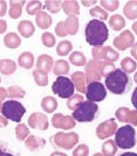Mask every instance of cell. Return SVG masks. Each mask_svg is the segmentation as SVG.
<instances>
[{
	"mask_svg": "<svg viewBox=\"0 0 137 156\" xmlns=\"http://www.w3.org/2000/svg\"><path fill=\"white\" fill-rule=\"evenodd\" d=\"M132 30L134 31L135 34L137 35V22H135V23L132 24Z\"/></svg>",
	"mask_w": 137,
	"mask_h": 156,
	"instance_id": "9f6ffc18",
	"label": "cell"
},
{
	"mask_svg": "<svg viewBox=\"0 0 137 156\" xmlns=\"http://www.w3.org/2000/svg\"><path fill=\"white\" fill-rule=\"evenodd\" d=\"M0 82H1V77H0Z\"/></svg>",
	"mask_w": 137,
	"mask_h": 156,
	"instance_id": "e7e4bbea",
	"label": "cell"
},
{
	"mask_svg": "<svg viewBox=\"0 0 137 156\" xmlns=\"http://www.w3.org/2000/svg\"><path fill=\"white\" fill-rule=\"evenodd\" d=\"M115 143L122 150H129L135 144V130L130 125L124 126L116 130Z\"/></svg>",
	"mask_w": 137,
	"mask_h": 156,
	"instance_id": "3957f363",
	"label": "cell"
},
{
	"mask_svg": "<svg viewBox=\"0 0 137 156\" xmlns=\"http://www.w3.org/2000/svg\"><path fill=\"white\" fill-rule=\"evenodd\" d=\"M51 156H67L65 154L60 153V152H54Z\"/></svg>",
	"mask_w": 137,
	"mask_h": 156,
	"instance_id": "11a10c76",
	"label": "cell"
},
{
	"mask_svg": "<svg viewBox=\"0 0 137 156\" xmlns=\"http://www.w3.org/2000/svg\"><path fill=\"white\" fill-rule=\"evenodd\" d=\"M61 1H55V0H46L45 2V9L49 10L51 13H57L61 9Z\"/></svg>",
	"mask_w": 137,
	"mask_h": 156,
	"instance_id": "8d00e7d4",
	"label": "cell"
},
{
	"mask_svg": "<svg viewBox=\"0 0 137 156\" xmlns=\"http://www.w3.org/2000/svg\"><path fill=\"white\" fill-rule=\"evenodd\" d=\"M102 62L98 59H92L87 63L85 67L86 82L89 84L92 81H99L101 80Z\"/></svg>",
	"mask_w": 137,
	"mask_h": 156,
	"instance_id": "9c48e42d",
	"label": "cell"
},
{
	"mask_svg": "<svg viewBox=\"0 0 137 156\" xmlns=\"http://www.w3.org/2000/svg\"><path fill=\"white\" fill-rule=\"evenodd\" d=\"M86 42L91 46H102L109 37L107 25L103 22L92 19L89 22L85 28Z\"/></svg>",
	"mask_w": 137,
	"mask_h": 156,
	"instance_id": "6da1fadb",
	"label": "cell"
},
{
	"mask_svg": "<svg viewBox=\"0 0 137 156\" xmlns=\"http://www.w3.org/2000/svg\"><path fill=\"white\" fill-rule=\"evenodd\" d=\"M36 23L42 29H47L52 24V18L47 12L41 11L36 14Z\"/></svg>",
	"mask_w": 137,
	"mask_h": 156,
	"instance_id": "7402d4cb",
	"label": "cell"
},
{
	"mask_svg": "<svg viewBox=\"0 0 137 156\" xmlns=\"http://www.w3.org/2000/svg\"><path fill=\"white\" fill-rule=\"evenodd\" d=\"M7 125H8V120H7V119H5L3 116H0V128L1 127H4Z\"/></svg>",
	"mask_w": 137,
	"mask_h": 156,
	"instance_id": "f5cc1de1",
	"label": "cell"
},
{
	"mask_svg": "<svg viewBox=\"0 0 137 156\" xmlns=\"http://www.w3.org/2000/svg\"><path fill=\"white\" fill-rule=\"evenodd\" d=\"M82 4L85 7H89L91 6V5H93L97 3V0H92V1H85V0H82L81 1Z\"/></svg>",
	"mask_w": 137,
	"mask_h": 156,
	"instance_id": "816d5d0a",
	"label": "cell"
},
{
	"mask_svg": "<svg viewBox=\"0 0 137 156\" xmlns=\"http://www.w3.org/2000/svg\"><path fill=\"white\" fill-rule=\"evenodd\" d=\"M53 64V58L50 55H40L37 58V61H36V68H37V70H40L42 72L48 73V72H51Z\"/></svg>",
	"mask_w": 137,
	"mask_h": 156,
	"instance_id": "e0dca14e",
	"label": "cell"
},
{
	"mask_svg": "<svg viewBox=\"0 0 137 156\" xmlns=\"http://www.w3.org/2000/svg\"><path fill=\"white\" fill-rule=\"evenodd\" d=\"M3 156H13V155H12V154H11L5 153V152H4V154H3Z\"/></svg>",
	"mask_w": 137,
	"mask_h": 156,
	"instance_id": "91938a15",
	"label": "cell"
},
{
	"mask_svg": "<svg viewBox=\"0 0 137 156\" xmlns=\"http://www.w3.org/2000/svg\"><path fill=\"white\" fill-rule=\"evenodd\" d=\"M86 97L89 101H102L107 96V90L102 83L99 81H92L88 84L86 88Z\"/></svg>",
	"mask_w": 137,
	"mask_h": 156,
	"instance_id": "52a82bcc",
	"label": "cell"
},
{
	"mask_svg": "<svg viewBox=\"0 0 137 156\" xmlns=\"http://www.w3.org/2000/svg\"><path fill=\"white\" fill-rule=\"evenodd\" d=\"M120 156H137V154L134 152H125V153L122 154Z\"/></svg>",
	"mask_w": 137,
	"mask_h": 156,
	"instance_id": "db71d44e",
	"label": "cell"
},
{
	"mask_svg": "<svg viewBox=\"0 0 137 156\" xmlns=\"http://www.w3.org/2000/svg\"><path fill=\"white\" fill-rule=\"evenodd\" d=\"M117 152L116 143L112 140L105 142L102 145V153L104 156H114Z\"/></svg>",
	"mask_w": 137,
	"mask_h": 156,
	"instance_id": "e575fe53",
	"label": "cell"
},
{
	"mask_svg": "<svg viewBox=\"0 0 137 156\" xmlns=\"http://www.w3.org/2000/svg\"><path fill=\"white\" fill-rule=\"evenodd\" d=\"M18 32L20 33L24 38H29L32 36L35 33V27L33 25L32 22L23 20L18 23Z\"/></svg>",
	"mask_w": 137,
	"mask_h": 156,
	"instance_id": "ffe728a7",
	"label": "cell"
},
{
	"mask_svg": "<svg viewBox=\"0 0 137 156\" xmlns=\"http://www.w3.org/2000/svg\"><path fill=\"white\" fill-rule=\"evenodd\" d=\"M100 3L106 10H108L110 12H114L119 8V1L116 0H102Z\"/></svg>",
	"mask_w": 137,
	"mask_h": 156,
	"instance_id": "7bdbcfd3",
	"label": "cell"
},
{
	"mask_svg": "<svg viewBox=\"0 0 137 156\" xmlns=\"http://www.w3.org/2000/svg\"><path fill=\"white\" fill-rule=\"evenodd\" d=\"M2 104H1V101H0V112H1V111H2Z\"/></svg>",
	"mask_w": 137,
	"mask_h": 156,
	"instance_id": "6125c7cd",
	"label": "cell"
},
{
	"mask_svg": "<svg viewBox=\"0 0 137 156\" xmlns=\"http://www.w3.org/2000/svg\"><path fill=\"white\" fill-rule=\"evenodd\" d=\"M7 30V22L0 19V34L5 33Z\"/></svg>",
	"mask_w": 137,
	"mask_h": 156,
	"instance_id": "681fc988",
	"label": "cell"
},
{
	"mask_svg": "<svg viewBox=\"0 0 137 156\" xmlns=\"http://www.w3.org/2000/svg\"><path fill=\"white\" fill-rule=\"evenodd\" d=\"M3 42L7 48L14 49L21 45L22 40L17 33H9L5 35L3 38Z\"/></svg>",
	"mask_w": 137,
	"mask_h": 156,
	"instance_id": "cb8c5ba5",
	"label": "cell"
},
{
	"mask_svg": "<svg viewBox=\"0 0 137 156\" xmlns=\"http://www.w3.org/2000/svg\"><path fill=\"white\" fill-rule=\"evenodd\" d=\"M109 25H110L111 28L113 29L114 31H116V32L121 31L125 26V18L119 14L111 16L110 19H109Z\"/></svg>",
	"mask_w": 137,
	"mask_h": 156,
	"instance_id": "4316f807",
	"label": "cell"
},
{
	"mask_svg": "<svg viewBox=\"0 0 137 156\" xmlns=\"http://www.w3.org/2000/svg\"><path fill=\"white\" fill-rule=\"evenodd\" d=\"M135 37L130 30L123 31L120 35L113 39V45L118 50L125 51L130 47L134 45Z\"/></svg>",
	"mask_w": 137,
	"mask_h": 156,
	"instance_id": "8fae6325",
	"label": "cell"
},
{
	"mask_svg": "<svg viewBox=\"0 0 137 156\" xmlns=\"http://www.w3.org/2000/svg\"><path fill=\"white\" fill-rule=\"evenodd\" d=\"M116 117L121 122L137 126V110L131 111L127 107H120L116 110Z\"/></svg>",
	"mask_w": 137,
	"mask_h": 156,
	"instance_id": "5bb4252c",
	"label": "cell"
},
{
	"mask_svg": "<svg viewBox=\"0 0 137 156\" xmlns=\"http://www.w3.org/2000/svg\"><path fill=\"white\" fill-rule=\"evenodd\" d=\"M17 70V64L14 61L10 59L1 60V68L0 72L3 75H11Z\"/></svg>",
	"mask_w": 137,
	"mask_h": 156,
	"instance_id": "484cf974",
	"label": "cell"
},
{
	"mask_svg": "<svg viewBox=\"0 0 137 156\" xmlns=\"http://www.w3.org/2000/svg\"><path fill=\"white\" fill-rule=\"evenodd\" d=\"M92 55L93 59H98V60L104 59L106 62H114L119 59L118 51H115L110 46L94 47L92 49Z\"/></svg>",
	"mask_w": 137,
	"mask_h": 156,
	"instance_id": "ba28073f",
	"label": "cell"
},
{
	"mask_svg": "<svg viewBox=\"0 0 137 156\" xmlns=\"http://www.w3.org/2000/svg\"><path fill=\"white\" fill-rule=\"evenodd\" d=\"M7 97H8V91L6 90V89L3 87H0V101H2L3 100H5V98Z\"/></svg>",
	"mask_w": 137,
	"mask_h": 156,
	"instance_id": "c3c4849f",
	"label": "cell"
},
{
	"mask_svg": "<svg viewBox=\"0 0 137 156\" xmlns=\"http://www.w3.org/2000/svg\"><path fill=\"white\" fill-rule=\"evenodd\" d=\"M72 49H73V45L71 42L68 40H64L57 45L56 52L60 57H65L68 54L69 51H71Z\"/></svg>",
	"mask_w": 137,
	"mask_h": 156,
	"instance_id": "1f68e13d",
	"label": "cell"
},
{
	"mask_svg": "<svg viewBox=\"0 0 137 156\" xmlns=\"http://www.w3.org/2000/svg\"><path fill=\"white\" fill-rule=\"evenodd\" d=\"M131 103H132V105L137 110V87L135 88L132 96H131Z\"/></svg>",
	"mask_w": 137,
	"mask_h": 156,
	"instance_id": "7dc6e473",
	"label": "cell"
},
{
	"mask_svg": "<svg viewBox=\"0 0 137 156\" xmlns=\"http://www.w3.org/2000/svg\"><path fill=\"white\" fill-rule=\"evenodd\" d=\"M71 80L75 85L76 90L81 93H86V76L84 72H75L71 76Z\"/></svg>",
	"mask_w": 137,
	"mask_h": 156,
	"instance_id": "ac0fdd59",
	"label": "cell"
},
{
	"mask_svg": "<svg viewBox=\"0 0 137 156\" xmlns=\"http://www.w3.org/2000/svg\"><path fill=\"white\" fill-rule=\"evenodd\" d=\"M117 129V124L114 119L105 120L98 126L96 133L97 136L101 140H104L110 137L113 135L115 131Z\"/></svg>",
	"mask_w": 137,
	"mask_h": 156,
	"instance_id": "7c38bea8",
	"label": "cell"
},
{
	"mask_svg": "<svg viewBox=\"0 0 137 156\" xmlns=\"http://www.w3.org/2000/svg\"><path fill=\"white\" fill-rule=\"evenodd\" d=\"M79 18L75 16H70L63 22V27L66 35H75L79 31Z\"/></svg>",
	"mask_w": 137,
	"mask_h": 156,
	"instance_id": "2e32d148",
	"label": "cell"
},
{
	"mask_svg": "<svg viewBox=\"0 0 137 156\" xmlns=\"http://www.w3.org/2000/svg\"><path fill=\"white\" fill-rule=\"evenodd\" d=\"M69 69H70V67H69L68 62L60 59V60H57L55 63L53 72L55 75L62 76L68 74Z\"/></svg>",
	"mask_w": 137,
	"mask_h": 156,
	"instance_id": "83f0119b",
	"label": "cell"
},
{
	"mask_svg": "<svg viewBox=\"0 0 137 156\" xmlns=\"http://www.w3.org/2000/svg\"><path fill=\"white\" fill-rule=\"evenodd\" d=\"M1 112L6 119L19 123L21 122L22 118L26 113V109L19 101L11 100L3 103Z\"/></svg>",
	"mask_w": 137,
	"mask_h": 156,
	"instance_id": "5b68a950",
	"label": "cell"
},
{
	"mask_svg": "<svg viewBox=\"0 0 137 156\" xmlns=\"http://www.w3.org/2000/svg\"><path fill=\"white\" fill-rule=\"evenodd\" d=\"M78 140H79V136L77 134L74 132L68 133V134L60 132L55 135V144L60 147L66 150H70L71 148L74 147V145L78 143Z\"/></svg>",
	"mask_w": 137,
	"mask_h": 156,
	"instance_id": "30bf717a",
	"label": "cell"
},
{
	"mask_svg": "<svg viewBox=\"0 0 137 156\" xmlns=\"http://www.w3.org/2000/svg\"><path fill=\"white\" fill-rule=\"evenodd\" d=\"M89 13L92 17L99 18L102 21H106L108 18V12L102 9L100 6H96L90 9Z\"/></svg>",
	"mask_w": 137,
	"mask_h": 156,
	"instance_id": "74e56055",
	"label": "cell"
},
{
	"mask_svg": "<svg viewBox=\"0 0 137 156\" xmlns=\"http://www.w3.org/2000/svg\"><path fill=\"white\" fill-rule=\"evenodd\" d=\"M131 54L132 57H134L137 60V42H135L134 45L132 46L131 50Z\"/></svg>",
	"mask_w": 137,
	"mask_h": 156,
	"instance_id": "f907efd6",
	"label": "cell"
},
{
	"mask_svg": "<svg viewBox=\"0 0 137 156\" xmlns=\"http://www.w3.org/2000/svg\"><path fill=\"white\" fill-rule=\"evenodd\" d=\"M105 84L112 93L123 95L131 87V78L122 69H116L105 79Z\"/></svg>",
	"mask_w": 137,
	"mask_h": 156,
	"instance_id": "7a4b0ae2",
	"label": "cell"
},
{
	"mask_svg": "<svg viewBox=\"0 0 137 156\" xmlns=\"http://www.w3.org/2000/svg\"><path fill=\"white\" fill-rule=\"evenodd\" d=\"M89 153V150L86 144H81L74 150L73 156H88Z\"/></svg>",
	"mask_w": 137,
	"mask_h": 156,
	"instance_id": "ee69618b",
	"label": "cell"
},
{
	"mask_svg": "<svg viewBox=\"0 0 137 156\" xmlns=\"http://www.w3.org/2000/svg\"><path fill=\"white\" fill-rule=\"evenodd\" d=\"M134 81L135 83H137V72H135V74L134 76Z\"/></svg>",
	"mask_w": 137,
	"mask_h": 156,
	"instance_id": "6f0895ef",
	"label": "cell"
},
{
	"mask_svg": "<svg viewBox=\"0 0 137 156\" xmlns=\"http://www.w3.org/2000/svg\"><path fill=\"white\" fill-rule=\"evenodd\" d=\"M93 156H104L103 154H102L101 153H97L95 154H93Z\"/></svg>",
	"mask_w": 137,
	"mask_h": 156,
	"instance_id": "680465c9",
	"label": "cell"
},
{
	"mask_svg": "<svg viewBox=\"0 0 137 156\" xmlns=\"http://www.w3.org/2000/svg\"><path fill=\"white\" fill-rule=\"evenodd\" d=\"M51 122L54 127L63 129H68L74 128L76 126L75 119L69 115H63L60 113L54 115Z\"/></svg>",
	"mask_w": 137,
	"mask_h": 156,
	"instance_id": "4fadbf2b",
	"label": "cell"
},
{
	"mask_svg": "<svg viewBox=\"0 0 137 156\" xmlns=\"http://www.w3.org/2000/svg\"><path fill=\"white\" fill-rule=\"evenodd\" d=\"M33 77L36 84L39 87H46L48 85L47 73L42 72L40 70H34L32 72Z\"/></svg>",
	"mask_w": 137,
	"mask_h": 156,
	"instance_id": "4dcf8cb0",
	"label": "cell"
},
{
	"mask_svg": "<svg viewBox=\"0 0 137 156\" xmlns=\"http://www.w3.org/2000/svg\"><path fill=\"white\" fill-rule=\"evenodd\" d=\"M16 136L19 140H23L29 134V129L24 124H19L16 127Z\"/></svg>",
	"mask_w": 137,
	"mask_h": 156,
	"instance_id": "b9f144b4",
	"label": "cell"
},
{
	"mask_svg": "<svg viewBox=\"0 0 137 156\" xmlns=\"http://www.w3.org/2000/svg\"><path fill=\"white\" fill-rule=\"evenodd\" d=\"M99 111V105L96 103L86 101H84L72 113V117L79 122H91L94 120L96 113Z\"/></svg>",
	"mask_w": 137,
	"mask_h": 156,
	"instance_id": "277c9868",
	"label": "cell"
},
{
	"mask_svg": "<svg viewBox=\"0 0 137 156\" xmlns=\"http://www.w3.org/2000/svg\"><path fill=\"white\" fill-rule=\"evenodd\" d=\"M123 12L130 20L137 18V1H128L123 8Z\"/></svg>",
	"mask_w": 137,
	"mask_h": 156,
	"instance_id": "d4e9b609",
	"label": "cell"
},
{
	"mask_svg": "<svg viewBox=\"0 0 137 156\" xmlns=\"http://www.w3.org/2000/svg\"><path fill=\"white\" fill-rule=\"evenodd\" d=\"M28 124L33 129L38 128L42 130L46 129L49 126V122L46 115L40 112H36L31 115L28 118Z\"/></svg>",
	"mask_w": 137,
	"mask_h": 156,
	"instance_id": "9a60e30c",
	"label": "cell"
},
{
	"mask_svg": "<svg viewBox=\"0 0 137 156\" xmlns=\"http://www.w3.org/2000/svg\"><path fill=\"white\" fill-rule=\"evenodd\" d=\"M3 154H4V152H3L2 150H0V156H3Z\"/></svg>",
	"mask_w": 137,
	"mask_h": 156,
	"instance_id": "94428289",
	"label": "cell"
},
{
	"mask_svg": "<svg viewBox=\"0 0 137 156\" xmlns=\"http://www.w3.org/2000/svg\"><path fill=\"white\" fill-rule=\"evenodd\" d=\"M51 89L54 94L63 99H68L75 93V85L72 80L66 76H58L54 81Z\"/></svg>",
	"mask_w": 137,
	"mask_h": 156,
	"instance_id": "8992f818",
	"label": "cell"
},
{
	"mask_svg": "<svg viewBox=\"0 0 137 156\" xmlns=\"http://www.w3.org/2000/svg\"><path fill=\"white\" fill-rule=\"evenodd\" d=\"M19 66L25 69H31L34 64V56L30 51H24L18 57Z\"/></svg>",
	"mask_w": 137,
	"mask_h": 156,
	"instance_id": "603a6c76",
	"label": "cell"
},
{
	"mask_svg": "<svg viewBox=\"0 0 137 156\" xmlns=\"http://www.w3.org/2000/svg\"><path fill=\"white\" fill-rule=\"evenodd\" d=\"M83 102H84V96H81L79 94H75L74 96H72L70 98H68L66 102V105L69 110L75 111Z\"/></svg>",
	"mask_w": 137,
	"mask_h": 156,
	"instance_id": "836d02e7",
	"label": "cell"
},
{
	"mask_svg": "<svg viewBox=\"0 0 137 156\" xmlns=\"http://www.w3.org/2000/svg\"><path fill=\"white\" fill-rule=\"evenodd\" d=\"M42 9V3L40 1H31L27 3V12L29 15H35L37 14L39 12H41L40 10Z\"/></svg>",
	"mask_w": 137,
	"mask_h": 156,
	"instance_id": "f35d334b",
	"label": "cell"
},
{
	"mask_svg": "<svg viewBox=\"0 0 137 156\" xmlns=\"http://www.w3.org/2000/svg\"><path fill=\"white\" fill-rule=\"evenodd\" d=\"M37 140L38 139H36L34 135H31V136H29V138L27 139V141H26V146L30 150H36L39 145Z\"/></svg>",
	"mask_w": 137,
	"mask_h": 156,
	"instance_id": "f6af8a7d",
	"label": "cell"
},
{
	"mask_svg": "<svg viewBox=\"0 0 137 156\" xmlns=\"http://www.w3.org/2000/svg\"><path fill=\"white\" fill-rule=\"evenodd\" d=\"M68 59H69V62L75 66H82L87 64L86 57H85L84 54L79 51L72 52L71 55L68 57Z\"/></svg>",
	"mask_w": 137,
	"mask_h": 156,
	"instance_id": "f546056e",
	"label": "cell"
},
{
	"mask_svg": "<svg viewBox=\"0 0 137 156\" xmlns=\"http://www.w3.org/2000/svg\"><path fill=\"white\" fill-rule=\"evenodd\" d=\"M7 3L5 1L0 0V17H3L6 14Z\"/></svg>",
	"mask_w": 137,
	"mask_h": 156,
	"instance_id": "bcb514c9",
	"label": "cell"
},
{
	"mask_svg": "<svg viewBox=\"0 0 137 156\" xmlns=\"http://www.w3.org/2000/svg\"><path fill=\"white\" fill-rule=\"evenodd\" d=\"M10 9H9L8 15L11 18L17 19L20 18L22 13V7H23L25 1H12L11 0L10 2Z\"/></svg>",
	"mask_w": 137,
	"mask_h": 156,
	"instance_id": "44dd1931",
	"label": "cell"
},
{
	"mask_svg": "<svg viewBox=\"0 0 137 156\" xmlns=\"http://www.w3.org/2000/svg\"><path fill=\"white\" fill-rule=\"evenodd\" d=\"M116 70L115 65L110 62H102L101 76H106Z\"/></svg>",
	"mask_w": 137,
	"mask_h": 156,
	"instance_id": "60d3db41",
	"label": "cell"
},
{
	"mask_svg": "<svg viewBox=\"0 0 137 156\" xmlns=\"http://www.w3.org/2000/svg\"><path fill=\"white\" fill-rule=\"evenodd\" d=\"M26 95L25 90L18 86L9 87L8 89V98H23Z\"/></svg>",
	"mask_w": 137,
	"mask_h": 156,
	"instance_id": "d590c367",
	"label": "cell"
},
{
	"mask_svg": "<svg viewBox=\"0 0 137 156\" xmlns=\"http://www.w3.org/2000/svg\"><path fill=\"white\" fill-rule=\"evenodd\" d=\"M58 106V103L55 98L52 96H45L42 99V107L47 113H53Z\"/></svg>",
	"mask_w": 137,
	"mask_h": 156,
	"instance_id": "f1b7e54d",
	"label": "cell"
},
{
	"mask_svg": "<svg viewBox=\"0 0 137 156\" xmlns=\"http://www.w3.org/2000/svg\"><path fill=\"white\" fill-rule=\"evenodd\" d=\"M121 66L122 69L123 70V72H125V73H133L135 72V70L136 69L137 64L133 59H131V57H125L123 60L121 62Z\"/></svg>",
	"mask_w": 137,
	"mask_h": 156,
	"instance_id": "d6a6232c",
	"label": "cell"
},
{
	"mask_svg": "<svg viewBox=\"0 0 137 156\" xmlns=\"http://www.w3.org/2000/svg\"><path fill=\"white\" fill-rule=\"evenodd\" d=\"M42 42L43 45L47 48H53L55 45L56 39L54 37V35L51 33H44L42 36Z\"/></svg>",
	"mask_w": 137,
	"mask_h": 156,
	"instance_id": "ab89813d",
	"label": "cell"
},
{
	"mask_svg": "<svg viewBox=\"0 0 137 156\" xmlns=\"http://www.w3.org/2000/svg\"><path fill=\"white\" fill-rule=\"evenodd\" d=\"M61 8L64 10L65 13L68 17L77 16L80 13V11H79L80 8L77 1H73V0L64 1L61 4Z\"/></svg>",
	"mask_w": 137,
	"mask_h": 156,
	"instance_id": "d6986e66",
	"label": "cell"
},
{
	"mask_svg": "<svg viewBox=\"0 0 137 156\" xmlns=\"http://www.w3.org/2000/svg\"><path fill=\"white\" fill-rule=\"evenodd\" d=\"M0 68H1V60H0Z\"/></svg>",
	"mask_w": 137,
	"mask_h": 156,
	"instance_id": "be15d7a7",
	"label": "cell"
}]
</instances>
